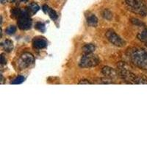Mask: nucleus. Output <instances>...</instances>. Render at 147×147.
Returning a JSON list of instances; mask_svg holds the SVG:
<instances>
[{"instance_id":"17","label":"nucleus","mask_w":147,"mask_h":147,"mask_svg":"<svg viewBox=\"0 0 147 147\" xmlns=\"http://www.w3.org/2000/svg\"><path fill=\"white\" fill-rule=\"evenodd\" d=\"M22 10L18 8H13L11 10V16L13 18H19L22 14Z\"/></svg>"},{"instance_id":"22","label":"nucleus","mask_w":147,"mask_h":147,"mask_svg":"<svg viewBox=\"0 0 147 147\" xmlns=\"http://www.w3.org/2000/svg\"><path fill=\"white\" fill-rule=\"evenodd\" d=\"M131 22H132L134 24H136V25H137V26L144 25V24L140 22V20L137 19V18H132V19H131Z\"/></svg>"},{"instance_id":"9","label":"nucleus","mask_w":147,"mask_h":147,"mask_svg":"<svg viewBox=\"0 0 147 147\" xmlns=\"http://www.w3.org/2000/svg\"><path fill=\"white\" fill-rule=\"evenodd\" d=\"M32 44L35 48L40 49L47 47V41L44 38H35L32 41Z\"/></svg>"},{"instance_id":"23","label":"nucleus","mask_w":147,"mask_h":147,"mask_svg":"<svg viewBox=\"0 0 147 147\" xmlns=\"http://www.w3.org/2000/svg\"><path fill=\"white\" fill-rule=\"evenodd\" d=\"M79 84L80 85H88V84H92V82H90L88 80L85 79V80H82L80 82H79Z\"/></svg>"},{"instance_id":"7","label":"nucleus","mask_w":147,"mask_h":147,"mask_svg":"<svg viewBox=\"0 0 147 147\" xmlns=\"http://www.w3.org/2000/svg\"><path fill=\"white\" fill-rule=\"evenodd\" d=\"M105 35L107 40L113 45L119 47H123L125 46V41L119 35L115 33V31H113V30H107L105 33Z\"/></svg>"},{"instance_id":"16","label":"nucleus","mask_w":147,"mask_h":147,"mask_svg":"<svg viewBox=\"0 0 147 147\" xmlns=\"http://www.w3.org/2000/svg\"><path fill=\"white\" fill-rule=\"evenodd\" d=\"M102 16L105 18V19H107V20H111L113 18L112 12L110 11V10H107V9H105V10L102 12Z\"/></svg>"},{"instance_id":"8","label":"nucleus","mask_w":147,"mask_h":147,"mask_svg":"<svg viewBox=\"0 0 147 147\" xmlns=\"http://www.w3.org/2000/svg\"><path fill=\"white\" fill-rule=\"evenodd\" d=\"M102 72L104 75L107 77V78H110V79H113L119 75L118 72L116 71L115 69H113V68H111V67H109V66L103 67V69H102Z\"/></svg>"},{"instance_id":"25","label":"nucleus","mask_w":147,"mask_h":147,"mask_svg":"<svg viewBox=\"0 0 147 147\" xmlns=\"http://www.w3.org/2000/svg\"><path fill=\"white\" fill-rule=\"evenodd\" d=\"M21 1H22V2H27V1H28V0H21Z\"/></svg>"},{"instance_id":"13","label":"nucleus","mask_w":147,"mask_h":147,"mask_svg":"<svg viewBox=\"0 0 147 147\" xmlns=\"http://www.w3.org/2000/svg\"><path fill=\"white\" fill-rule=\"evenodd\" d=\"M96 47L92 44H85L82 47V51L85 54H93V52L95 51Z\"/></svg>"},{"instance_id":"20","label":"nucleus","mask_w":147,"mask_h":147,"mask_svg":"<svg viewBox=\"0 0 147 147\" xmlns=\"http://www.w3.org/2000/svg\"><path fill=\"white\" fill-rule=\"evenodd\" d=\"M16 32V27L15 26H9L6 29V33L7 35H13Z\"/></svg>"},{"instance_id":"24","label":"nucleus","mask_w":147,"mask_h":147,"mask_svg":"<svg viewBox=\"0 0 147 147\" xmlns=\"http://www.w3.org/2000/svg\"><path fill=\"white\" fill-rule=\"evenodd\" d=\"M5 63H6V58H5L3 55H1V64L3 65V64H5Z\"/></svg>"},{"instance_id":"10","label":"nucleus","mask_w":147,"mask_h":147,"mask_svg":"<svg viewBox=\"0 0 147 147\" xmlns=\"http://www.w3.org/2000/svg\"><path fill=\"white\" fill-rule=\"evenodd\" d=\"M43 10L45 13H48L49 17L52 18V20H56L57 18V15L56 13V12L51 9L50 7H49L47 5H44L43 6Z\"/></svg>"},{"instance_id":"11","label":"nucleus","mask_w":147,"mask_h":147,"mask_svg":"<svg viewBox=\"0 0 147 147\" xmlns=\"http://www.w3.org/2000/svg\"><path fill=\"white\" fill-rule=\"evenodd\" d=\"M2 47L5 52H10L13 49V44L10 40H5L3 43H2Z\"/></svg>"},{"instance_id":"5","label":"nucleus","mask_w":147,"mask_h":147,"mask_svg":"<svg viewBox=\"0 0 147 147\" xmlns=\"http://www.w3.org/2000/svg\"><path fill=\"white\" fill-rule=\"evenodd\" d=\"M18 27L22 30H27L32 27V20L30 18L28 10L22 12L20 17L18 18Z\"/></svg>"},{"instance_id":"21","label":"nucleus","mask_w":147,"mask_h":147,"mask_svg":"<svg viewBox=\"0 0 147 147\" xmlns=\"http://www.w3.org/2000/svg\"><path fill=\"white\" fill-rule=\"evenodd\" d=\"M111 79H100L99 82H98V84H113L114 82L113 81H110Z\"/></svg>"},{"instance_id":"12","label":"nucleus","mask_w":147,"mask_h":147,"mask_svg":"<svg viewBox=\"0 0 147 147\" xmlns=\"http://www.w3.org/2000/svg\"><path fill=\"white\" fill-rule=\"evenodd\" d=\"M87 22L89 25L91 27H96L98 24V18L94 14H90L88 16L87 18Z\"/></svg>"},{"instance_id":"1","label":"nucleus","mask_w":147,"mask_h":147,"mask_svg":"<svg viewBox=\"0 0 147 147\" xmlns=\"http://www.w3.org/2000/svg\"><path fill=\"white\" fill-rule=\"evenodd\" d=\"M127 55L134 65L147 71V51L143 49L134 48L129 49Z\"/></svg>"},{"instance_id":"4","label":"nucleus","mask_w":147,"mask_h":147,"mask_svg":"<svg viewBox=\"0 0 147 147\" xmlns=\"http://www.w3.org/2000/svg\"><path fill=\"white\" fill-rule=\"evenodd\" d=\"M100 63V60L96 55L93 54H85L80 62L81 68H90L97 65Z\"/></svg>"},{"instance_id":"3","label":"nucleus","mask_w":147,"mask_h":147,"mask_svg":"<svg viewBox=\"0 0 147 147\" xmlns=\"http://www.w3.org/2000/svg\"><path fill=\"white\" fill-rule=\"evenodd\" d=\"M127 8L141 16L147 14V6L144 0H125Z\"/></svg>"},{"instance_id":"15","label":"nucleus","mask_w":147,"mask_h":147,"mask_svg":"<svg viewBox=\"0 0 147 147\" xmlns=\"http://www.w3.org/2000/svg\"><path fill=\"white\" fill-rule=\"evenodd\" d=\"M138 38L143 42L147 41V29H145L138 34Z\"/></svg>"},{"instance_id":"2","label":"nucleus","mask_w":147,"mask_h":147,"mask_svg":"<svg viewBox=\"0 0 147 147\" xmlns=\"http://www.w3.org/2000/svg\"><path fill=\"white\" fill-rule=\"evenodd\" d=\"M119 76L124 80L127 81L129 84H147V78L144 76H138L132 73L130 69H119Z\"/></svg>"},{"instance_id":"18","label":"nucleus","mask_w":147,"mask_h":147,"mask_svg":"<svg viewBox=\"0 0 147 147\" xmlns=\"http://www.w3.org/2000/svg\"><path fill=\"white\" fill-rule=\"evenodd\" d=\"M35 27L38 30L40 31L41 32H44L46 31L45 24H44V23H42V22H37V23L35 24Z\"/></svg>"},{"instance_id":"14","label":"nucleus","mask_w":147,"mask_h":147,"mask_svg":"<svg viewBox=\"0 0 147 147\" xmlns=\"http://www.w3.org/2000/svg\"><path fill=\"white\" fill-rule=\"evenodd\" d=\"M39 9H40V7H39V6L38 5V4L35 3V2H32V3L30 4V5H29L28 7V12H29V14H34L35 13H37V12L38 11Z\"/></svg>"},{"instance_id":"19","label":"nucleus","mask_w":147,"mask_h":147,"mask_svg":"<svg viewBox=\"0 0 147 147\" xmlns=\"http://www.w3.org/2000/svg\"><path fill=\"white\" fill-rule=\"evenodd\" d=\"M25 80V78L23 77V76H18L17 77L15 80H13V81L11 82L12 84H14V85H18V84H21Z\"/></svg>"},{"instance_id":"26","label":"nucleus","mask_w":147,"mask_h":147,"mask_svg":"<svg viewBox=\"0 0 147 147\" xmlns=\"http://www.w3.org/2000/svg\"><path fill=\"white\" fill-rule=\"evenodd\" d=\"M145 44H146V47H147V41L145 42Z\"/></svg>"},{"instance_id":"6","label":"nucleus","mask_w":147,"mask_h":147,"mask_svg":"<svg viewBox=\"0 0 147 147\" xmlns=\"http://www.w3.org/2000/svg\"><path fill=\"white\" fill-rule=\"evenodd\" d=\"M35 62V57L31 53L24 52L20 56L18 60V65L21 69H24L32 65Z\"/></svg>"}]
</instances>
